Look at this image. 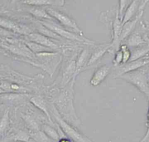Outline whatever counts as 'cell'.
<instances>
[{
	"instance_id": "obj_1",
	"label": "cell",
	"mask_w": 149,
	"mask_h": 142,
	"mask_svg": "<svg viewBox=\"0 0 149 142\" xmlns=\"http://www.w3.org/2000/svg\"><path fill=\"white\" fill-rule=\"evenodd\" d=\"M119 77L133 85L146 95L149 96L148 76L144 70L139 68L124 74Z\"/></svg>"
},
{
	"instance_id": "obj_2",
	"label": "cell",
	"mask_w": 149,
	"mask_h": 142,
	"mask_svg": "<svg viewBox=\"0 0 149 142\" xmlns=\"http://www.w3.org/2000/svg\"><path fill=\"white\" fill-rule=\"evenodd\" d=\"M52 115L56 121L57 124L61 128L63 133L73 142H93L89 138L80 133L73 126L64 120L55 107H54L53 109Z\"/></svg>"
},
{
	"instance_id": "obj_3",
	"label": "cell",
	"mask_w": 149,
	"mask_h": 142,
	"mask_svg": "<svg viewBox=\"0 0 149 142\" xmlns=\"http://www.w3.org/2000/svg\"><path fill=\"white\" fill-rule=\"evenodd\" d=\"M42 23L46 27L48 28L56 34H57L58 36L60 35L61 36H63L66 39H70L72 40H77L80 41H88L91 43V41L86 39L85 38H83L82 36H77L72 32H69L64 29H63L62 27L59 26L57 24H55L54 22H49V21H45L43 20L42 22Z\"/></svg>"
},
{
	"instance_id": "obj_4",
	"label": "cell",
	"mask_w": 149,
	"mask_h": 142,
	"mask_svg": "<svg viewBox=\"0 0 149 142\" xmlns=\"http://www.w3.org/2000/svg\"><path fill=\"white\" fill-rule=\"evenodd\" d=\"M149 63V56H146L142 58L129 61L118 67V71L116 77H119L124 74L138 70Z\"/></svg>"
},
{
	"instance_id": "obj_5",
	"label": "cell",
	"mask_w": 149,
	"mask_h": 142,
	"mask_svg": "<svg viewBox=\"0 0 149 142\" xmlns=\"http://www.w3.org/2000/svg\"><path fill=\"white\" fill-rule=\"evenodd\" d=\"M47 13L50 15L55 18H56L59 22H61L62 25L66 26L68 27H70L73 29H74L77 32L79 33L80 35L82 36L83 33L80 30V29L78 27L74 21H73L72 19H71L70 18H69L66 15L59 12V11H57L55 9L48 8L47 11Z\"/></svg>"
},
{
	"instance_id": "obj_6",
	"label": "cell",
	"mask_w": 149,
	"mask_h": 142,
	"mask_svg": "<svg viewBox=\"0 0 149 142\" xmlns=\"http://www.w3.org/2000/svg\"><path fill=\"white\" fill-rule=\"evenodd\" d=\"M109 71L110 67L107 65H104L98 68L90 79V84L95 86L99 85L109 73Z\"/></svg>"
},
{
	"instance_id": "obj_7",
	"label": "cell",
	"mask_w": 149,
	"mask_h": 142,
	"mask_svg": "<svg viewBox=\"0 0 149 142\" xmlns=\"http://www.w3.org/2000/svg\"><path fill=\"white\" fill-rule=\"evenodd\" d=\"M122 28V21L120 20L118 15V12H117L116 16L114 20L113 23V41L111 43L112 47L118 49L119 44L120 43V36L121 34Z\"/></svg>"
},
{
	"instance_id": "obj_8",
	"label": "cell",
	"mask_w": 149,
	"mask_h": 142,
	"mask_svg": "<svg viewBox=\"0 0 149 142\" xmlns=\"http://www.w3.org/2000/svg\"><path fill=\"white\" fill-rule=\"evenodd\" d=\"M29 37L33 42L45 46L49 49H56L58 47L55 44H54L52 41L48 39L47 36L38 33H32L29 34Z\"/></svg>"
},
{
	"instance_id": "obj_9",
	"label": "cell",
	"mask_w": 149,
	"mask_h": 142,
	"mask_svg": "<svg viewBox=\"0 0 149 142\" xmlns=\"http://www.w3.org/2000/svg\"><path fill=\"white\" fill-rule=\"evenodd\" d=\"M112 47L111 44H100L98 46V47L95 49L94 52L93 53L91 56L90 57L88 63L87 65H89L93 63H94L95 61H97L98 58H100L104 54V53L111 47Z\"/></svg>"
},
{
	"instance_id": "obj_10",
	"label": "cell",
	"mask_w": 149,
	"mask_h": 142,
	"mask_svg": "<svg viewBox=\"0 0 149 142\" xmlns=\"http://www.w3.org/2000/svg\"><path fill=\"white\" fill-rule=\"evenodd\" d=\"M30 102L40 110H41L48 117V120L52 122L51 116L45 101L41 97L35 96L30 99Z\"/></svg>"
},
{
	"instance_id": "obj_11",
	"label": "cell",
	"mask_w": 149,
	"mask_h": 142,
	"mask_svg": "<svg viewBox=\"0 0 149 142\" xmlns=\"http://www.w3.org/2000/svg\"><path fill=\"white\" fill-rule=\"evenodd\" d=\"M140 5H139L138 1H133L127 6V9H126L125 13L124 14L123 19H122V26L128 21L130 20L134 16L137 10H139Z\"/></svg>"
},
{
	"instance_id": "obj_12",
	"label": "cell",
	"mask_w": 149,
	"mask_h": 142,
	"mask_svg": "<svg viewBox=\"0 0 149 142\" xmlns=\"http://www.w3.org/2000/svg\"><path fill=\"white\" fill-rule=\"evenodd\" d=\"M149 53V46H143L137 47L131 52V57L129 61H135L142 58Z\"/></svg>"
},
{
	"instance_id": "obj_13",
	"label": "cell",
	"mask_w": 149,
	"mask_h": 142,
	"mask_svg": "<svg viewBox=\"0 0 149 142\" xmlns=\"http://www.w3.org/2000/svg\"><path fill=\"white\" fill-rule=\"evenodd\" d=\"M22 118L29 129L30 133L40 130L38 123L32 116L29 114H22Z\"/></svg>"
},
{
	"instance_id": "obj_14",
	"label": "cell",
	"mask_w": 149,
	"mask_h": 142,
	"mask_svg": "<svg viewBox=\"0 0 149 142\" xmlns=\"http://www.w3.org/2000/svg\"><path fill=\"white\" fill-rule=\"evenodd\" d=\"M146 41L142 36L138 33H133L131 34L127 40V45L130 47H139L141 45H144Z\"/></svg>"
},
{
	"instance_id": "obj_15",
	"label": "cell",
	"mask_w": 149,
	"mask_h": 142,
	"mask_svg": "<svg viewBox=\"0 0 149 142\" xmlns=\"http://www.w3.org/2000/svg\"><path fill=\"white\" fill-rule=\"evenodd\" d=\"M42 131H43L48 137L56 142H58L61 138V136L58 131L48 124H44L42 126Z\"/></svg>"
},
{
	"instance_id": "obj_16",
	"label": "cell",
	"mask_w": 149,
	"mask_h": 142,
	"mask_svg": "<svg viewBox=\"0 0 149 142\" xmlns=\"http://www.w3.org/2000/svg\"><path fill=\"white\" fill-rule=\"evenodd\" d=\"M30 136L33 142H56L48 137L43 131L40 130L30 133Z\"/></svg>"
},
{
	"instance_id": "obj_17",
	"label": "cell",
	"mask_w": 149,
	"mask_h": 142,
	"mask_svg": "<svg viewBox=\"0 0 149 142\" xmlns=\"http://www.w3.org/2000/svg\"><path fill=\"white\" fill-rule=\"evenodd\" d=\"M9 123V110H6L1 120V124H0V132L1 136V139L3 138V137L5 135V133L8 128Z\"/></svg>"
},
{
	"instance_id": "obj_18",
	"label": "cell",
	"mask_w": 149,
	"mask_h": 142,
	"mask_svg": "<svg viewBox=\"0 0 149 142\" xmlns=\"http://www.w3.org/2000/svg\"><path fill=\"white\" fill-rule=\"evenodd\" d=\"M27 45L29 47V48L34 53L49 51V48L36 43L34 42H28L27 43Z\"/></svg>"
},
{
	"instance_id": "obj_19",
	"label": "cell",
	"mask_w": 149,
	"mask_h": 142,
	"mask_svg": "<svg viewBox=\"0 0 149 142\" xmlns=\"http://www.w3.org/2000/svg\"><path fill=\"white\" fill-rule=\"evenodd\" d=\"M38 30L40 31V32H41L43 35L45 36H49L51 37H54V38H56V39H59L60 37L56 34L55 33H54V32H52V30H51L50 29H49L48 28L46 27L45 26H40L38 28Z\"/></svg>"
},
{
	"instance_id": "obj_20",
	"label": "cell",
	"mask_w": 149,
	"mask_h": 142,
	"mask_svg": "<svg viewBox=\"0 0 149 142\" xmlns=\"http://www.w3.org/2000/svg\"><path fill=\"white\" fill-rule=\"evenodd\" d=\"M31 13H32L33 15H34L36 16L40 17V18H44L47 19H51V16L46 12L44 10L40 8H34L30 11Z\"/></svg>"
},
{
	"instance_id": "obj_21",
	"label": "cell",
	"mask_w": 149,
	"mask_h": 142,
	"mask_svg": "<svg viewBox=\"0 0 149 142\" xmlns=\"http://www.w3.org/2000/svg\"><path fill=\"white\" fill-rule=\"evenodd\" d=\"M120 50H122L123 53V61L122 64H125L127 62H128L130 58L131 57V52L128 49L127 45L123 44L121 46Z\"/></svg>"
},
{
	"instance_id": "obj_22",
	"label": "cell",
	"mask_w": 149,
	"mask_h": 142,
	"mask_svg": "<svg viewBox=\"0 0 149 142\" xmlns=\"http://www.w3.org/2000/svg\"><path fill=\"white\" fill-rule=\"evenodd\" d=\"M87 56V51L86 50H83L82 51V53L80 54V56L77 61L76 63V71L79 70V69L81 68V67L83 65L84 63H85L86 60V58Z\"/></svg>"
},
{
	"instance_id": "obj_23",
	"label": "cell",
	"mask_w": 149,
	"mask_h": 142,
	"mask_svg": "<svg viewBox=\"0 0 149 142\" xmlns=\"http://www.w3.org/2000/svg\"><path fill=\"white\" fill-rule=\"evenodd\" d=\"M1 26H3L9 29H13L15 30H19V29L17 27V26L15 25V23H13L10 20H8L6 19H4V20H3L2 19H1Z\"/></svg>"
},
{
	"instance_id": "obj_24",
	"label": "cell",
	"mask_w": 149,
	"mask_h": 142,
	"mask_svg": "<svg viewBox=\"0 0 149 142\" xmlns=\"http://www.w3.org/2000/svg\"><path fill=\"white\" fill-rule=\"evenodd\" d=\"M23 95H19V94H10V95H5L4 96H2L1 99L2 100H5L6 101H17L18 100H21L22 97Z\"/></svg>"
},
{
	"instance_id": "obj_25",
	"label": "cell",
	"mask_w": 149,
	"mask_h": 142,
	"mask_svg": "<svg viewBox=\"0 0 149 142\" xmlns=\"http://www.w3.org/2000/svg\"><path fill=\"white\" fill-rule=\"evenodd\" d=\"M24 3H27L30 5H50L53 4L52 1L48 0H31V1H25Z\"/></svg>"
},
{
	"instance_id": "obj_26",
	"label": "cell",
	"mask_w": 149,
	"mask_h": 142,
	"mask_svg": "<svg viewBox=\"0 0 149 142\" xmlns=\"http://www.w3.org/2000/svg\"><path fill=\"white\" fill-rule=\"evenodd\" d=\"M127 2V1H123V0L119 1V11H118V15H119V18L120 20L122 21V22L123 18V13L125 9L126 8Z\"/></svg>"
},
{
	"instance_id": "obj_27",
	"label": "cell",
	"mask_w": 149,
	"mask_h": 142,
	"mask_svg": "<svg viewBox=\"0 0 149 142\" xmlns=\"http://www.w3.org/2000/svg\"><path fill=\"white\" fill-rule=\"evenodd\" d=\"M123 61V53L121 50L118 51L115 54V57L113 60L114 65L116 66L122 63Z\"/></svg>"
},
{
	"instance_id": "obj_28",
	"label": "cell",
	"mask_w": 149,
	"mask_h": 142,
	"mask_svg": "<svg viewBox=\"0 0 149 142\" xmlns=\"http://www.w3.org/2000/svg\"><path fill=\"white\" fill-rule=\"evenodd\" d=\"M149 138V96H148V109L147 113V130L144 137L141 139L140 142H146Z\"/></svg>"
},
{
	"instance_id": "obj_29",
	"label": "cell",
	"mask_w": 149,
	"mask_h": 142,
	"mask_svg": "<svg viewBox=\"0 0 149 142\" xmlns=\"http://www.w3.org/2000/svg\"><path fill=\"white\" fill-rule=\"evenodd\" d=\"M74 71H75V67H74V61H73L72 63H70V64L67 67L66 70V72H65V75L66 77V78H68L70 77L73 74V72Z\"/></svg>"
},
{
	"instance_id": "obj_30",
	"label": "cell",
	"mask_w": 149,
	"mask_h": 142,
	"mask_svg": "<svg viewBox=\"0 0 149 142\" xmlns=\"http://www.w3.org/2000/svg\"><path fill=\"white\" fill-rule=\"evenodd\" d=\"M58 142H73V141L68 137L65 136L63 137H61Z\"/></svg>"
},
{
	"instance_id": "obj_31",
	"label": "cell",
	"mask_w": 149,
	"mask_h": 142,
	"mask_svg": "<svg viewBox=\"0 0 149 142\" xmlns=\"http://www.w3.org/2000/svg\"><path fill=\"white\" fill-rule=\"evenodd\" d=\"M10 88H12V89H13L14 90H17V89H19L20 88V87L18 85H17L16 84H12L10 86Z\"/></svg>"
},
{
	"instance_id": "obj_32",
	"label": "cell",
	"mask_w": 149,
	"mask_h": 142,
	"mask_svg": "<svg viewBox=\"0 0 149 142\" xmlns=\"http://www.w3.org/2000/svg\"><path fill=\"white\" fill-rule=\"evenodd\" d=\"M148 37H149V30H148Z\"/></svg>"
}]
</instances>
